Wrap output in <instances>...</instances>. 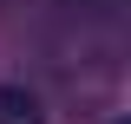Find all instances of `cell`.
Masks as SVG:
<instances>
[{"mask_svg":"<svg viewBox=\"0 0 131 124\" xmlns=\"http://www.w3.org/2000/svg\"><path fill=\"white\" fill-rule=\"evenodd\" d=\"M0 124H46V105L26 85H0Z\"/></svg>","mask_w":131,"mask_h":124,"instance_id":"obj_1","label":"cell"}]
</instances>
